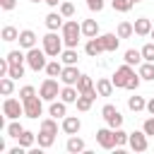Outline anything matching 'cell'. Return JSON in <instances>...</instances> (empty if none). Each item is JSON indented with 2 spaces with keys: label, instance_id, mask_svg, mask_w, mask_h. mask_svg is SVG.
I'll return each mask as SVG.
<instances>
[{
  "label": "cell",
  "instance_id": "cell-1",
  "mask_svg": "<svg viewBox=\"0 0 154 154\" xmlns=\"http://www.w3.org/2000/svg\"><path fill=\"white\" fill-rule=\"evenodd\" d=\"M60 34H63L65 48H77V43H79V36H82V24H79L77 19H67V22L63 24Z\"/></svg>",
  "mask_w": 154,
  "mask_h": 154
},
{
  "label": "cell",
  "instance_id": "cell-2",
  "mask_svg": "<svg viewBox=\"0 0 154 154\" xmlns=\"http://www.w3.org/2000/svg\"><path fill=\"white\" fill-rule=\"evenodd\" d=\"M41 48L48 53V58H60V53L65 51V41H63V34L58 36L55 31H48V34L41 38Z\"/></svg>",
  "mask_w": 154,
  "mask_h": 154
},
{
  "label": "cell",
  "instance_id": "cell-3",
  "mask_svg": "<svg viewBox=\"0 0 154 154\" xmlns=\"http://www.w3.org/2000/svg\"><path fill=\"white\" fill-rule=\"evenodd\" d=\"M26 65L34 70V72H38V70H46V65H48V53L43 51V48H29L26 51Z\"/></svg>",
  "mask_w": 154,
  "mask_h": 154
},
{
  "label": "cell",
  "instance_id": "cell-4",
  "mask_svg": "<svg viewBox=\"0 0 154 154\" xmlns=\"http://www.w3.org/2000/svg\"><path fill=\"white\" fill-rule=\"evenodd\" d=\"M38 96L43 99V101H55L58 96H60V87H58V79L55 77H46L43 82H41V87H38Z\"/></svg>",
  "mask_w": 154,
  "mask_h": 154
},
{
  "label": "cell",
  "instance_id": "cell-5",
  "mask_svg": "<svg viewBox=\"0 0 154 154\" xmlns=\"http://www.w3.org/2000/svg\"><path fill=\"white\" fill-rule=\"evenodd\" d=\"M2 113H5V118H10V120H19V116H24V101L7 96V99L2 101Z\"/></svg>",
  "mask_w": 154,
  "mask_h": 154
},
{
  "label": "cell",
  "instance_id": "cell-6",
  "mask_svg": "<svg viewBox=\"0 0 154 154\" xmlns=\"http://www.w3.org/2000/svg\"><path fill=\"white\" fill-rule=\"evenodd\" d=\"M101 116H103L106 125H108V128H113V130L123 125V116H120V111H118L113 103H106V106L101 108Z\"/></svg>",
  "mask_w": 154,
  "mask_h": 154
},
{
  "label": "cell",
  "instance_id": "cell-7",
  "mask_svg": "<svg viewBox=\"0 0 154 154\" xmlns=\"http://www.w3.org/2000/svg\"><path fill=\"white\" fill-rule=\"evenodd\" d=\"M132 75H135L132 65H128V63H125V65H120V67L113 72V77H111V79H113V84H116L118 89H125V84L130 82V77H132Z\"/></svg>",
  "mask_w": 154,
  "mask_h": 154
},
{
  "label": "cell",
  "instance_id": "cell-8",
  "mask_svg": "<svg viewBox=\"0 0 154 154\" xmlns=\"http://www.w3.org/2000/svg\"><path fill=\"white\" fill-rule=\"evenodd\" d=\"M41 113H43V99H41L38 94L24 101V116H26V118H34V120H36Z\"/></svg>",
  "mask_w": 154,
  "mask_h": 154
},
{
  "label": "cell",
  "instance_id": "cell-9",
  "mask_svg": "<svg viewBox=\"0 0 154 154\" xmlns=\"http://www.w3.org/2000/svg\"><path fill=\"white\" fill-rule=\"evenodd\" d=\"M96 142H99V147H103V149H118V147H116V137H113V128H101V130H96Z\"/></svg>",
  "mask_w": 154,
  "mask_h": 154
},
{
  "label": "cell",
  "instance_id": "cell-10",
  "mask_svg": "<svg viewBox=\"0 0 154 154\" xmlns=\"http://www.w3.org/2000/svg\"><path fill=\"white\" fill-rule=\"evenodd\" d=\"M147 132L144 130H135V132H130V140H128V144L135 149V152H147V147H149V142H147Z\"/></svg>",
  "mask_w": 154,
  "mask_h": 154
},
{
  "label": "cell",
  "instance_id": "cell-11",
  "mask_svg": "<svg viewBox=\"0 0 154 154\" xmlns=\"http://www.w3.org/2000/svg\"><path fill=\"white\" fill-rule=\"evenodd\" d=\"M79 75H82V72L77 70V65H65L58 79H60L63 84H77V79H79Z\"/></svg>",
  "mask_w": 154,
  "mask_h": 154
},
{
  "label": "cell",
  "instance_id": "cell-12",
  "mask_svg": "<svg viewBox=\"0 0 154 154\" xmlns=\"http://www.w3.org/2000/svg\"><path fill=\"white\" fill-rule=\"evenodd\" d=\"M79 128H82V120L77 116H65L63 118V132L65 135H77Z\"/></svg>",
  "mask_w": 154,
  "mask_h": 154
},
{
  "label": "cell",
  "instance_id": "cell-13",
  "mask_svg": "<svg viewBox=\"0 0 154 154\" xmlns=\"http://www.w3.org/2000/svg\"><path fill=\"white\" fill-rule=\"evenodd\" d=\"M19 48H24V51H29V48H34L36 46V34L31 31V29H22L19 31Z\"/></svg>",
  "mask_w": 154,
  "mask_h": 154
},
{
  "label": "cell",
  "instance_id": "cell-14",
  "mask_svg": "<svg viewBox=\"0 0 154 154\" xmlns=\"http://www.w3.org/2000/svg\"><path fill=\"white\" fill-rule=\"evenodd\" d=\"M99 38H101V43H103L106 53H116V51H118V46H120V36H118V34H101Z\"/></svg>",
  "mask_w": 154,
  "mask_h": 154
},
{
  "label": "cell",
  "instance_id": "cell-15",
  "mask_svg": "<svg viewBox=\"0 0 154 154\" xmlns=\"http://www.w3.org/2000/svg\"><path fill=\"white\" fill-rule=\"evenodd\" d=\"M84 51H87V55H89V58H96V55L106 53V48H103V43H101V38H99V36L89 38V41H87V46H84Z\"/></svg>",
  "mask_w": 154,
  "mask_h": 154
},
{
  "label": "cell",
  "instance_id": "cell-16",
  "mask_svg": "<svg viewBox=\"0 0 154 154\" xmlns=\"http://www.w3.org/2000/svg\"><path fill=\"white\" fill-rule=\"evenodd\" d=\"M60 99H63L65 103H77V99H79V89H77L75 84H65V87L60 89Z\"/></svg>",
  "mask_w": 154,
  "mask_h": 154
},
{
  "label": "cell",
  "instance_id": "cell-17",
  "mask_svg": "<svg viewBox=\"0 0 154 154\" xmlns=\"http://www.w3.org/2000/svg\"><path fill=\"white\" fill-rule=\"evenodd\" d=\"M65 17L60 14V12H48L46 14V26H48V31H58V29H63V22Z\"/></svg>",
  "mask_w": 154,
  "mask_h": 154
},
{
  "label": "cell",
  "instance_id": "cell-18",
  "mask_svg": "<svg viewBox=\"0 0 154 154\" xmlns=\"http://www.w3.org/2000/svg\"><path fill=\"white\" fill-rule=\"evenodd\" d=\"M65 149H67L70 154H79V152H84V149H87V144H84V140H82V137H77V135H70V137H67V144H65Z\"/></svg>",
  "mask_w": 154,
  "mask_h": 154
},
{
  "label": "cell",
  "instance_id": "cell-19",
  "mask_svg": "<svg viewBox=\"0 0 154 154\" xmlns=\"http://www.w3.org/2000/svg\"><path fill=\"white\" fill-rule=\"evenodd\" d=\"M152 22L147 19V17H140V19H135V34L137 36H149L152 34Z\"/></svg>",
  "mask_w": 154,
  "mask_h": 154
},
{
  "label": "cell",
  "instance_id": "cell-20",
  "mask_svg": "<svg viewBox=\"0 0 154 154\" xmlns=\"http://www.w3.org/2000/svg\"><path fill=\"white\" fill-rule=\"evenodd\" d=\"M48 113H51L53 118H65V116H67V103H65L63 99H60V101H51Z\"/></svg>",
  "mask_w": 154,
  "mask_h": 154
},
{
  "label": "cell",
  "instance_id": "cell-21",
  "mask_svg": "<svg viewBox=\"0 0 154 154\" xmlns=\"http://www.w3.org/2000/svg\"><path fill=\"white\" fill-rule=\"evenodd\" d=\"M82 36H87V38L99 36V24H96V19H84V22H82Z\"/></svg>",
  "mask_w": 154,
  "mask_h": 154
},
{
  "label": "cell",
  "instance_id": "cell-22",
  "mask_svg": "<svg viewBox=\"0 0 154 154\" xmlns=\"http://www.w3.org/2000/svg\"><path fill=\"white\" fill-rule=\"evenodd\" d=\"M113 79H106V77H101L99 82H96V91H99V96H111L113 94Z\"/></svg>",
  "mask_w": 154,
  "mask_h": 154
},
{
  "label": "cell",
  "instance_id": "cell-23",
  "mask_svg": "<svg viewBox=\"0 0 154 154\" xmlns=\"http://www.w3.org/2000/svg\"><path fill=\"white\" fill-rule=\"evenodd\" d=\"M36 142H38V147L48 149V147H53V142H55V132H46V130H38V135H36Z\"/></svg>",
  "mask_w": 154,
  "mask_h": 154
},
{
  "label": "cell",
  "instance_id": "cell-24",
  "mask_svg": "<svg viewBox=\"0 0 154 154\" xmlns=\"http://www.w3.org/2000/svg\"><path fill=\"white\" fill-rule=\"evenodd\" d=\"M63 60H58V58H53V60H48V65H46V75L48 77H60V72H63Z\"/></svg>",
  "mask_w": 154,
  "mask_h": 154
},
{
  "label": "cell",
  "instance_id": "cell-25",
  "mask_svg": "<svg viewBox=\"0 0 154 154\" xmlns=\"http://www.w3.org/2000/svg\"><path fill=\"white\" fill-rule=\"evenodd\" d=\"M128 65H140L144 58H142V51H137V48H128L125 51V58H123Z\"/></svg>",
  "mask_w": 154,
  "mask_h": 154
},
{
  "label": "cell",
  "instance_id": "cell-26",
  "mask_svg": "<svg viewBox=\"0 0 154 154\" xmlns=\"http://www.w3.org/2000/svg\"><path fill=\"white\" fill-rule=\"evenodd\" d=\"M60 60H63V65H77V60H79L77 48H65V51L60 53Z\"/></svg>",
  "mask_w": 154,
  "mask_h": 154
},
{
  "label": "cell",
  "instance_id": "cell-27",
  "mask_svg": "<svg viewBox=\"0 0 154 154\" xmlns=\"http://www.w3.org/2000/svg\"><path fill=\"white\" fill-rule=\"evenodd\" d=\"M137 72H140V77H142V79L152 82V79H154V63H147V60H142Z\"/></svg>",
  "mask_w": 154,
  "mask_h": 154
},
{
  "label": "cell",
  "instance_id": "cell-28",
  "mask_svg": "<svg viewBox=\"0 0 154 154\" xmlns=\"http://www.w3.org/2000/svg\"><path fill=\"white\" fill-rule=\"evenodd\" d=\"M77 89H79V94H87V91H91L94 89V82H91V77L89 75H79V79H77V84H75Z\"/></svg>",
  "mask_w": 154,
  "mask_h": 154
},
{
  "label": "cell",
  "instance_id": "cell-29",
  "mask_svg": "<svg viewBox=\"0 0 154 154\" xmlns=\"http://www.w3.org/2000/svg\"><path fill=\"white\" fill-rule=\"evenodd\" d=\"M116 34H118L120 38H130V36L135 34V24H130V22H120L118 29H116Z\"/></svg>",
  "mask_w": 154,
  "mask_h": 154
},
{
  "label": "cell",
  "instance_id": "cell-30",
  "mask_svg": "<svg viewBox=\"0 0 154 154\" xmlns=\"http://www.w3.org/2000/svg\"><path fill=\"white\" fill-rule=\"evenodd\" d=\"M0 36H2V41H5V43H12V41H17V38H19V31H17L14 26H10V24H7V26H2Z\"/></svg>",
  "mask_w": 154,
  "mask_h": 154
},
{
  "label": "cell",
  "instance_id": "cell-31",
  "mask_svg": "<svg viewBox=\"0 0 154 154\" xmlns=\"http://www.w3.org/2000/svg\"><path fill=\"white\" fill-rule=\"evenodd\" d=\"M128 108L135 111V113H137V111H144V108H147L144 96H130V99H128Z\"/></svg>",
  "mask_w": 154,
  "mask_h": 154
},
{
  "label": "cell",
  "instance_id": "cell-32",
  "mask_svg": "<svg viewBox=\"0 0 154 154\" xmlns=\"http://www.w3.org/2000/svg\"><path fill=\"white\" fill-rule=\"evenodd\" d=\"M7 60H10V65H22V63H26V53L19 48V51H10L7 53Z\"/></svg>",
  "mask_w": 154,
  "mask_h": 154
},
{
  "label": "cell",
  "instance_id": "cell-33",
  "mask_svg": "<svg viewBox=\"0 0 154 154\" xmlns=\"http://www.w3.org/2000/svg\"><path fill=\"white\" fill-rule=\"evenodd\" d=\"M58 12H60L65 19H70V17H75V5H72L70 0H63V2L58 5Z\"/></svg>",
  "mask_w": 154,
  "mask_h": 154
},
{
  "label": "cell",
  "instance_id": "cell-34",
  "mask_svg": "<svg viewBox=\"0 0 154 154\" xmlns=\"http://www.w3.org/2000/svg\"><path fill=\"white\" fill-rule=\"evenodd\" d=\"M17 140H19V144H22L24 149H29V147H31V144L36 142V135H34L31 130H24V132H22V135H19Z\"/></svg>",
  "mask_w": 154,
  "mask_h": 154
},
{
  "label": "cell",
  "instance_id": "cell-35",
  "mask_svg": "<svg viewBox=\"0 0 154 154\" xmlns=\"http://www.w3.org/2000/svg\"><path fill=\"white\" fill-rule=\"evenodd\" d=\"M91 101H94V96H89V94H79V99H77V111H89L91 108Z\"/></svg>",
  "mask_w": 154,
  "mask_h": 154
},
{
  "label": "cell",
  "instance_id": "cell-36",
  "mask_svg": "<svg viewBox=\"0 0 154 154\" xmlns=\"http://www.w3.org/2000/svg\"><path fill=\"white\" fill-rule=\"evenodd\" d=\"M12 82H14V79H12V77H10V75H7V77H2V79H0V91H2V94H5V96H10V94H12V91H14V84H12Z\"/></svg>",
  "mask_w": 154,
  "mask_h": 154
},
{
  "label": "cell",
  "instance_id": "cell-37",
  "mask_svg": "<svg viewBox=\"0 0 154 154\" xmlns=\"http://www.w3.org/2000/svg\"><path fill=\"white\" fill-rule=\"evenodd\" d=\"M113 137H116V147H123V144H128V140H130V132H125V130L116 128V130H113Z\"/></svg>",
  "mask_w": 154,
  "mask_h": 154
},
{
  "label": "cell",
  "instance_id": "cell-38",
  "mask_svg": "<svg viewBox=\"0 0 154 154\" xmlns=\"http://www.w3.org/2000/svg\"><path fill=\"white\" fill-rule=\"evenodd\" d=\"M111 5H113V10L116 12H128V10H132V0H111Z\"/></svg>",
  "mask_w": 154,
  "mask_h": 154
},
{
  "label": "cell",
  "instance_id": "cell-39",
  "mask_svg": "<svg viewBox=\"0 0 154 154\" xmlns=\"http://www.w3.org/2000/svg\"><path fill=\"white\" fill-rule=\"evenodd\" d=\"M22 132H24V128L19 125V120H12V123L7 125V137H14V140H17Z\"/></svg>",
  "mask_w": 154,
  "mask_h": 154
},
{
  "label": "cell",
  "instance_id": "cell-40",
  "mask_svg": "<svg viewBox=\"0 0 154 154\" xmlns=\"http://www.w3.org/2000/svg\"><path fill=\"white\" fill-rule=\"evenodd\" d=\"M142 58L147 63H154V41H149V43L142 46Z\"/></svg>",
  "mask_w": 154,
  "mask_h": 154
},
{
  "label": "cell",
  "instance_id": "cell-41",
  "mask_svg": "<svg viewBox=\"0 0 154 154\" xmlns=\"http://www.w3.org/2000/svg\"><path fill=\"white\" fill-rule=\"evenodd\" d=\"M12 79H19V77H24V63L22 65H10V72H7Z\"/></svg>",
  "mask_w": 154,
  "mask_h": 154
},
{
  "label": "cell",
  "instance_id": "cell-42",
  "mask_svg": "<svg viewBox=\"0 0 154 154\" xmlns=\"http://www.w3.org/2000/svg\"><path fill=\"white\" fill-rule=\"evenodd\" d=\"M31 96H36V89H34L31 84H26V87L19 89V99H22V101H26V99H31Z\"/></svg>",
  "mask_w": 154,
  "mask_h": 154
},
{
  "label": "cell",
  "instance_id": "cell-43",
  "mask_svg": "<svg viewBox=\"0 0 154 154\" xmlns=\"http://www.w3.org/2000/svg\"><path fill=\"white\" fill-rule=\"evenodd\" d=\"M140 82H142V77H140V72H135V75L130 77V82L125 84V89H130V91H137V87H140Z\"/></svg>",
  "mask_w": 154,
  "mask_h": 154
},
{
  "label": "cell",
  "instance_id": "cell-44",
  "mask_svg": "<svg viewBox=\"0 0 154 154\" xmlns=\"http://www.w3.org/2000/svg\"><path fill=\"white\" fill-rule=\"evenodd\" d=\"M87 7L91 12H101L103 10V0H87Z\"/></svg>",
  "mask_w": 154,
  "mask_h": 154
},
{
  "label": "cell",
  "instance_id": "cell-45",
  "mask_svg": "<svg viewBox=\"0 0 154 154\" xmlns=\"http://www.w3.org/2000/svg\"><path fill=\"white\" fill-rule=\"evenodd\" d=\"M142 130H144V132H147L149 137H154V116L144 120V125H142Z\"/></svg>",
  "mask_w": 154,
  "mask_h": 154
},
{
  "label": "cell",
  "instance_id": "cell-46",
  "mask_svg": "<svg viewBox=\"0 0 154 154\" xmlns=\"http://www.w3.org/2000/svg\"><path fill=\"white\" fill-rule=\"evenodd\" d=\"M7 72H10V60L2 58L0 60V77H7Z\"/></svg>",
  "mask_w": 154,
  "mask_h": 154
},
{
  "label": "cell",
  "instance_id": "cell-47",
  "mask_svg": "<svg viewBox=\"0 0 154 154\" xmlns=\"http://www.w3.org/2000/svg\"><path fill=\"white\" fill-rule=\"evenodd\" d=\"M0 7L2 10H14L17 7V0H0Z\"/></svg>",
  "mask_w": 154,
  "mask_h": 154
},
{
  "label": "cell",
  "instance_id": "cell-48",
  "mask_svg": "<svg viewBox=\"0 0 154 154\" xmlns=\"http://www.w3.org/2000/svg\"><path fill=\"white\" fill-rule=\"evenodd\" d=\"M147 111H149V113H152V116H154V96H152V99H149V101H147Z\"/></svg>",
  "mask_w": 154,
  "mask_h": 154
},
{
  "label": "cell",
  "instance_id": "cell-49",
  "mask_svg": "<svg viewBox=\"0 0 154 154\" xmlns=\"http://www.w3.org/2000/svg\"><path fill=\"white\" fill-rule=\"evenodd\" d=\"M63 0H46V5H51V7H58Z\"/></svg>",
  "mask_w": 154,
  "mask_h": 154
},
{
  "label": "cell",
  "instance_id": "cell-50",
  "mask_svg": "<svg viewBox=\"0 0 154 154\" xmlns=\"http://www.w3.org/2000/svg\"><path fill=\"white\" fill-rule=\"evenodd\" d=\"M149 36H152V38H154V26H152V34H149Z\"/></svg>",
  "mask_w": 154,
  "mask_h": 154
},
{
  "label": "cell",
  "instance_id": "cell-51",
  "mask_svg": "<svg viewBox=\"0 0 154 154\" xmlns=\"http://www.w3.org/2000/svg\"><path fill=\"white\" fill-rule=\"evenodd\" d=\"M31 2H46V0H31Z\"/></svg>",
  "mask_w": 154,
  "mask_h": 154
},
{
  "label": "cell",
  "instance_id": "cell-52",
  "mask_svg": "<svg viewBox=\"0 0 154 154\" xmlns=\"http://www.w3.org/2000/svg\"><path fill=\"white\" fill-rule=\"evenodd\" d=\"M132 2H135V5H137V2H142V0H132Z\"/></svg>",
  "mask_w": 154,
  "mask_h": 154
}]
</instances>
